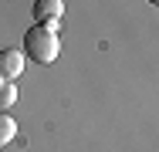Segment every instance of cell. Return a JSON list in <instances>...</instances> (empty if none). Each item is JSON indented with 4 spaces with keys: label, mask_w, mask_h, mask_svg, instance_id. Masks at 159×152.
Segmentation results:
<instances>
[{
    "label": "cell",
    "mask_w": 159,
    "mask_h": 152,
    "mask_svg": "<svg viewBox=\"0 0 159 152\" xmlns=\"http://www.w3.org/2000/svg\"><path fill=\"white\" fill-rule=\"evenodd\" d=\"M14 135H17V122L10 118L7 112H0V149H3L7 142H14Z\"/></svg>",
    "instance_id": "4"
},
{
    "label": "cell",
    "mask_w": 159,
    "mask_h": 152,
    "mask_svg": "<svg viewBox=\"0 0 159 152\" xmlns=\"http://www.w3.org/2000/svg\"><path fill=\"white\" fill-rule=\"evenodd\" d=\"M152 3H159V0H152Z\"/></svg>",
    "instance_id": "6"
},
{
    "label": "cell",
    "mask_w": 159,
    "mask_h": 152,
    "mask_svg": "<svg viewBox=\"0 0 159 152\" xmlns=\"http://www.w3.org/2000/svg\"><path fill=\"white\" fill-rule=\"evenodd\" d=\"M14 101H17V85L14 81H0V112L10 108Z\"/></svg>",
    "instance_id": "5"
},
{
    "label": "cell",
    "mask_w": 159,
    "mask_h": 152,
    "mask_svg": "<svg viewBox=\"0 0 159 152\" xmlns=\"http://www.w3.org/2000/svg\"><path fill=\"white\" fill-rule=\"evenodd\" d=\"M34 20L41 24V27H54L58 30V24H61L64 17V0H34Z\"/></svg>",
    "instance_id": "2"
},
{
    "label": "cell",
    "mask_w": 159,
    "mask_h": 152,
    "mask_svg": "<svg viewBox=\"0 0 159 152\" xmlns=\"http://www.w3.org/2000/svg\"><path fill=\"white\" fill-rule=\"evenodd\" d=\"M24 54L34 64H54V58L61 54V41H58V30L54 27H41L34 24L24 34Z\"/></svg>",
    "instance_id": "1"
},
{
    "label": "cell",
    "mask_w": 159,
    "mask_h": 152,
    "mask_svg": "<svg viewBox=\"0 0 159 152\" xmlns=\"http://www.w3.org/2000/svg\"><path fill=\"white\" fill-rule=\"evenodd\" d=\"M24 74V51L7 47L0 51V81H17Z\"/></svg>",
    "instance_id": "3"
}]
</instances>
